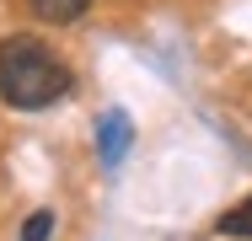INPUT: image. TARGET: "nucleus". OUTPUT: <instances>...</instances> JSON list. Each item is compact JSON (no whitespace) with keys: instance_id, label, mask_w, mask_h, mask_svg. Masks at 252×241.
Listing matches in <instances>:
<instances>
[{"instance_id":"f257e3e1","label":"nucleus","mask_w":252,"mask_h":241,"mask_svg":"<svg viewBox=\"0 0 252 241\" xmlns=\"http://www.w3.org/2000/svg\"><path fill=\"white\" fill-rule=\"evenodd\" d=\"M59 96H70V70L38 38H5L0 43V102L5 107L38 113V107H54Z\"/></svg>"},{"instance_id":"f03ea898","label":"nucleus","mask_w":252,"mask_h":241,"mask_svg":"<svg viewBox=\"0 0 252 241\" xmlns=\"http://www.w3.org/2000/svg\"><path fill=\"white\" fill-rule=\"evenodd\" d=\"M129 140H134V129H129V118H124V113H107V118L97 123V145H102V161H107V166H118V161H124Z\"/></svg>"},{"instance_id":"7ed1b4c3","label":"nucleus","mask_w":252,"mask_h":241,"mask_svg":"<svg viewBox=\"0 0 252 241\" xmlns=\"http://www.w3.org/2000/svg\"><path fill=\"white\" fill-rule=\"evenodd\" d=\"M27 5H32V16H38V22H54V27H64V22H81L92 0H27Z\"/></svg>"},{"instance_id":"20e7f679","label":"nucleus","mask_w":252,"mask_h":241,"mask_svg":"<svg viewBox=\"0 0 252 241\" xmlns=\"http://www.w3.org/2000/svg\"><path fill=\"white\" fill-rule=\"evenodd\" d=\"M215 231H220V236H242V241H252V198H242L236 209H225V214L215 220Z\"/></svg>"},{"instance_id":"39448f33","label":"nucleus","mask_w":252,"mask_h":241,"mask_svg":"<svg viewBox=\"0 0 252 241\" xmlns=\"http://www.w3.org/2000/svg\"><path fill=\"white\" fill-rule=\"evenodd\" d=\"M49 231H54V214H49V209H38V214L22 225V241H49Z\"/></svg>"}]
</instances>
